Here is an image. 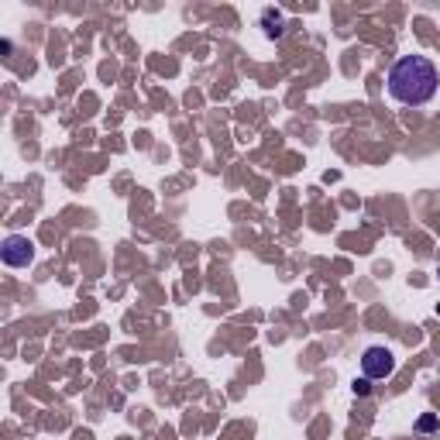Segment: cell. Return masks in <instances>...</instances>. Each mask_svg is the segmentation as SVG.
<instances>
[{
	"label": "cell",
	"instance_id": "1",
	"mask_svg": "<svg viewBox=\"0 0 440 440\" xmlns=\"http://www.w3.org/2000/svg\"><path fill=\"white\" fill-rule=\"evenodd\" d=\"M437 90H440V73L426 56H402L389 69L385 93L399 107H426L437 97Z\"/></svg>",
	"mask_w": 440,
	"mask_h": 440
},
{
	"label": "cell",
	"instance_id": "2",
	"mask_svg": "<svg viewBox=\"0 0 440 440\" xmlns=\"http://www.w3.org/2000/svg\"><path fill=\"white\" fill-rule=\"evenodd\" d=\"M392 371H395V354L389 347H382V344L365 347V354H361V375L365 378L378 382V378H389Z\"/></svg>",
	"mask_w": 440,
	"mask_h": 440
},
{
	"label": "cell",
	"instance_id": "3",
	"mask_svg": "<svg viewBox=\"0 0 440 440\" xmlns=\"http://www.w3.org/2000/svg\"><path fill=\"white\" fill-rule=\"evenodd\" d=\"M0 258H4L8 269H28V262L35 258V245L25 234H11L0 245Z\"/></svg>",
	"mask_w": 440,
	"mask_h": 440
},
{
	"label": "cell",
	"instance_id": "4",
	"mask_svg": "<svg viewBox=\"0 0 440 440\" xmlns=\"http://www.w3.org/2000/svg\"><path fill=\"white\" fill-rule=\"evenodd\" d=\"M262 25H265V35H269V38H279V35L286 32V28H282L286 21H282V14H279L276 8H265V11H262Z\"/></svg>",
	"mask_w": 440,
	"mask_h": 440
},
{
	"label": "cell",
	"instance_id": "8",
	"mask_svg": "<svg viewBox=\"0 0 440 440\" xmlns=\"http://www.w3.org/2000/svg\"><path fill=\"white\" fill-rule=\"evenodd\" d=\"M437 276H440V265H437Z\"/></svg>",
	"mask_w": 440,
	"mask_h": 440
},
{
	"label": "cell",
	"instance_id": "7",
	"mask_svg": "<svg viewBox=\"0 0 440 440\" xmlns=\"http://www.w3.org/2000/svg\"><path fill=\"white\" fill-rule=\"evenodd\" d=\"M437 313H440V303H437Z\"/></svg>",
	"mask_w": 440,
	"mask_h": 440
},
{
	"label": "cell",
	"instance_id": "5",
	"mask_svg": "<svg viewBox=\"0 0 440 440\" xmlns=\"http://www.w3.org/2000/svg\"><path fill=\"white\" fill-rule=\"evenodd\" d=\"M351 389H354V395H361V399H365V395H371V378H365V375H361V378H354V382H351Z\"/></svg>",
	"mask_w": 440,
	"mask_h": 440
},
{
	"label": "cell",
	"instance_id": "6",
	"mask_svg": "<svg viewBox=\"0 0 440 440\" xmlns=\"http://www.w3.org/2000/svg\"><path fill=\"white\" fill-rule=\"evenodd\" d=\"M437 426H440V419H437L433 413L419 416V423H416V430H419V433H430V430H437Z\"/></svg>",
	"mask_w": 440,
	"mask_h": 440
}]
</instances>
